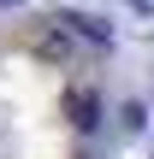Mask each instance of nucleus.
I'll use <instances>...</instances> for the list:
<instances>
[{
	"mask_svg": "<svg viewBox=\"0 0 154 159\" xmlns=\"http://www.w3.org/2000/svg\"><path fill=\"white\" fill-rule=\"evenodd\" d=\"M0 159H77V106L53 59L0 53Z\"/></svg>",
	"mask_w": 154,
	"mask_h": 159,
	"instance_id": "nucleus-1",
	"label": "nucleus"
}]
</instances>
